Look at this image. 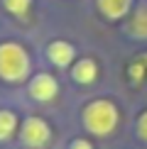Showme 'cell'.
Instances as JSON below:
<instances>
[{"instance_id":"6da1fadb","label":"cell","mask_w":147,"mask_h":149,"mask_svg":"<svg viewBox=\"0 0 147 149\" xmlns=\"http://www.w3.org/2000/svg\"><path fill=\"white\" fill-rule=\"evenodd\" d=\"M120 122V110L110 98H93L81 110V125L93 137H108Z\"/></svg>"},{"instance_id":"7a4b0ae2","label":"cell","mask_w":147,"mask_h":149,"mask_svg":"<svg viewBox=\"0 0 147 149\" xmlns=\"http://www.w3.org/2000/svg\"><path fill=\"white\" fill-rule=\"evenodd\" d=\"M32 78V56L20 42H0V81L10 86Z\"/></svg>"},{"instance_id":"3957f363","label":"cell","mask_w":147,"mask_h":149,"mask_svg":"<svg viewBox=\"0 0 147 149\" xmlns=\"http://www.w3.org/2000/svg\"><path fill=\"white\" fill-rule=\"evenodd\" d=\"M20 142L27 149H44L52 142V127L44 117L27 115L20 125Z\"/></svg>"},{"instance_id":"277c9868","label":"cell","mask_w":147,"mask_h":149,"mask_svg":"<svg viewBox=\"0 0 147 149\" xmlns=\"http://www.w3.org/2000/svg\"><path fill=\"white\" fill-rule=\"evenodd\" d=\"M27 95L37 103H52L59 95V81L49 71H37L27 81Z\"/></svg>"},{"instance_id":"5b68a950","label":"cell","mask_w":147,"mask_h":149,"mask_svg":"<svg viewBox=\"0 0 147 149\" xmlns=\"http://www.w3.org/2000/svg\"><path fill=\"white\" fill-rule=\"evenodd\" d=\"M44 56L52 66H57V69H66V66L76 64V47L71 44V42L66 39H52L44 49Z\"/></svg>"},{"instance_id":"8992f818","label":"cell","mask_w":147,"mask_h":149,"mask_svg":"<svg viewBox=\"0 0 147 149\" xmlns=\"http://www.w3.org/2000/svg\"><path fill=\"white\" fill-rule=\"evenodd\" d=\"M96 8L103 20L120 22L132 12V0H96Z\"/></svg>"},{"instance_id":"52a82bcc","label":"cell","mask_w":147,"mask_h":149,"mask_svg":"<svg viewBox=\"0 0 147 149\" xmlns=\"http://www.w3.org/2000/svg\"><path fill=\"white\" fill-rule=\"evenodd\" d=\"M98 78V61L91 56H81L76 59V64L71 66V81L78 86H91Z\"/></svg>"},{"instance_id":"ba28073f","label":"cell","mask_w":147,"mask_h":149,"mask_svg":"<svg viewBox=\"0 0 147 149\" xmlns=\"http://www.w3.org/2000/svg\"><path fill=\"white\" fill-rule=\"evenodd\" d=\"M20 125L22 122H20V117H17L15 110L0 108V144L15 137V134L20 132Z\"/></svg>"},{"instance_id":"9c48e42d","label":"cell","mask_w":147,"mask_h":149,"mask_svg":"<svg viewBox=\"0 0 147 149\" xmlns=\"http://www.w3.org/2000/svg\"><path fill=\"white\" fill-rule=\"evenodd\" d=\"M125 32L132 39H147V8H137L130 12V20L125 24Z\"/></svg>"},{"instance_id":"30bf717a","label":"cell","mask_w":147,"mask_h":149,"mask_svg":"<svg viewBox=\"0 0 147 149\" xmlns=\"http://www.w3.org/2000/svg\"><path fill=\"white\" fill-rule=\"evenodd\" d=\"M32 8V0H3V10L12 17H22L27 15Z\"/></svg>"},{"instance_id":"8fae6325","label":"cell","mask_w":147,"mask_h":149,"mask_svg":"<svg viewBox=\"0 0 147 149\" xmlns=\"http://www.w3.org/2000/svg\"><path fill=\"white\" fill-rule=\"evenodd\" d=\"M135 132H137L140 142H145V144H147V110H142V113L137 115V122H135Z\"/></svg>"},{"instance_id":"7c38bea8","label":"cell","mask_w":147,"mask_h":149,"mask_svg":"<svg viewBox=\"0 0 147 149\" xmlns=\"http://www.w3.org/2000/svg\"><path fill=\"white\" fill-rule=\"evenodd\" d=\"M69 149H93V144H91L86 137H76L69 142Z\"/></svg>"}]
</instances>
